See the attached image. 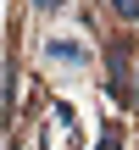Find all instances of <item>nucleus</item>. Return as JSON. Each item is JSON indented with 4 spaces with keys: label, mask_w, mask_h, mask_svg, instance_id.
<instances>
[{
    "label": "nucleus",
    "mask_w": 139,
    "mask_h": 150,
    "mask_svg": "<svg viewBox=\"0 0 139 150\" xmlns=\"http://www.w3.org/2000/svg\"><path fill=\"white\" fill-rule=\"evenodd\" d=\"M95 150H123V128H117V122H106V128H100V145Z\"/></svg>",
    "instance_id": "nucleus-3"
},
{
    "label": "nucleus",
    "mask_w": 139,
    "mask_h": 150,
    "mask_svg": "<svg viewBox=\"0 0 139 150\" xmlns=\"http://www.w3.org/2000/svg\"><path fill=\"white\" fill-rule=\"evenodd\" d=\"M128 106H134V111H139V83H134V95H128Z\"/></svg>",
    "instance_id": "nucleus-5"
},
{
    "label": "nucleus",
    "mask_w": 139,
    "mask_h": 150,
    "mask_svg": "<svg viewBox=\"0 0 139 150\" xmlns=\"http://www.w3.org/2000/svg\"><path fill=\"white\" fill-rule=\"evenodd\" d=\"M45 56H50V61H67V67H84V61H89V50H84L78 39H50Z\"/></svg>",
    "instance_id": "nucleus-1"
},
{
    "label": "nucleus",
    "mask_w": 139,
    "mask_h": 150,
    "mask_svg": "<svg viewBox=\"0 0 139 150\" xmlns=\"http://www.w3.org/2000/svg\"><path fill=\"white\" fill-rule=\"evenodd\" d=\"M56 6H61V0H33V11H56Z\"/></svg>",
    "instance_id": "nucleus-4"
},
{
    "label": "nucleus",
    "mask_w": 139,
    "mask_h": 150,
    "mask_svg": "<svg viewBox=\"0 0 139 150\" xmlns=\"http://www.w3.org/2000/svg\"><path fill=\"white\" fill-rule=\"evenodd\" d=\"M100 6H111L123 22H139V0H100Z\"/></svg>",
    "instance_id": "nucleus-2"
}]
</instances>
